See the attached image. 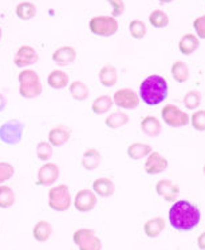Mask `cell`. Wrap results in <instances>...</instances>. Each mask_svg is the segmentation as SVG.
Returning <instances> with one entry per match:
<instances>
[{
    "label": "cell",
    "instance_id": "obj_1",
    "mask_svg": "<svg viewBox=\"0 0 205 250\" xmlns=\"http://www.w3.org/2000/svg\"><path fill=\"white\" fill-rule=\"evenodd\" d=\"M201 213L199 208L186 199L176 201L169 210V222L179 231H189L200 224Z\"/></svg>",
    "mask_w": 205,
    "mask_h": 250
},
{
    "label": "cell",
    "instance_id": "obj_32",
    "mask_svg": "<svg viewBox=\"0 0 205 250\" xmlns=\"http://www.w3.org/2000/svg\"><path fill=\"white\" fill-rule=\"evenodd\" d=\"M15 204V193L10 186L0 185V209H8Z\"/></svg>",
    "mask_w": 205,
    "mask_h": 250
},
{
    "label": "cell",
    "instance_id": "obj_43",
    "mask_svg": "<svg viewBox=\"0 0 205 250\" xmlns=\"http://www.w3.org/2000/svg\"><path fill=\"white\" fill-rule=\"evenodd\" d=\"M1 36H3V31H1V27H0V41H1Z\"/></svg>",
    "mask_w": 205,
    "mask_h": 250
},
{
    "label": "cell",
    "instance_id": "obj_23",
    "mask_svg": "<svg viewBox=\"0 0 205 250\" xmlns=\"http://www.w3.org/2000/svg\"><path fill=\"white\" fill-rule=\"evenodd\" d=\"M99 82L103 87H113L118 82V71L117 68L112 64H106L101 68V71L98 74Z\"/></svg>",
    "mask_w": 205,
    "mask_h": 250
},
{
    "label": "cell",
    "instance_id": "obj_8",
    "mask_svg": "<svg viewBox=\"0 0 205 250\" xmlns=\"http://www.w3.org/2000/svg\"><path fill=\"white\" fill-rule=\"evenodd\" d=\"M72 240L77 244L79 250H101L102 242L95 234V230L92 229H78Z\"/></svg>",
    "mask_w": 205,
    "mask_h": 250
},
{
    "label": "cell",
    "instance_id": "obj_37",
    "mask_svg": "<svg viewBox=\"0 0 205 250\" xmlns=\"http://www.w3.org/2000/svg\"><path fill=\"white\" fill-rule=\"evenodd\" d=\"M15 167L8 162H0V185L14 177Z\"/></svg>",
    "mask_w": 205,
    "mask_h": 250
},
{
    "label": "cell",
    "instance_id": "obj_7",
    "mask_svg": "<svg viewBox=\"0 0 205 250\" xmlns=\"http://www.w3.org/2000/svg\"><path fill=\"white\" fill-rule=\"evenodd\" d=\"M161 117L168 126L173 128L185 127L190 123L189 115L175 104H166L161 111Z\"/></svg>",
    "mask_w": 205,
    "mask_h": 250
},
{
    "label": "cell",
    "instance_id": "obj_31",
    "mask_svg": "<svg viewBox=\"0 0 205 250\" xmlns=\"http://www.w3.org/2000/svg\"><path fill=\"white\" fill-rule=\"evenodd\" d=\"M68 91L71 94V97L75 99V101H85L89 98V88L88 86L85 84L81 81H75V82L70 83L68 86Z\"/></svg>",
    "mask_w": 205,
    "mask_h": 250
},
{
    "label": "cell",
    "instance_id": "obj_4",
    "mask_svg": "<svg viewBox=\"0 0 205 250\" xmlns=\"http://www.w3.org/2000/svg\"><path fill=\"white\" fill-rule=\"evenodd\" d=\"M118 28H119V24L114 16H94L89 21V30L97 36H103V38L113 36L114 34H117Z\"/></svg>",
    "mask_w": 205,
    "mask_h": 250
},
{
    "label": "cell",
    "instance_id": "obj_9",
    "mask_svg": "<svg viewBox=\"0 0 205 250\" xmlns=\"http://www.w3.org/2000/svg\"><path fill=\"white\" fill-rule=\"evenodd\" d=\"M113 103L122 110H134L139 106V97L132 88H121L114 92Z\"/></svg>",
    "mask_w": 205,
    "mask_h": 250
},
{
    "label": "cell",
    "instance_id": "obj_22",
    "mask_svg": "<svg viewBox=\"0 0 205 250\" xmlns=\"http://www.w3.org/2000/svg\"><path fill=\"white\" fill-rule=\"evenodd\" d=\"M102 162V155L98 151L97 148H89L82 155V166L88 171H92L95 168L99 167V165Z\"/></svg>",
    "mask_w": 205,
    "mask_h": 250
},
{
    "label": "cell",
    "instance_id": "obj_6",
    "mask_svg": "<svg viewBox=\"0 0 205 250\" xmlns=\"http://www.w3.org/2000/svg\"><path fill=\"white\" fill-rule=\"evenodd\" d=\"M24 125L18 119H11L0 126V141L5 145H18L23 138Z\"/></svg>",
    "mask_w": 205,
    "mask_h": 250
},
{
    "label": "cell",
    "instance_id": "obj_38",
    "mask_svg": "<svg viewBox=\"0 0 205 250\" xmlns=\"http://www.w3.org/2000/svg\"><path fill=\"white\" fill-rule=\"evenodd\" d=\"M193 28L199 39H205V15L196 18L193 21Z\"/></svg>",
    "mask_w": 205,
    "mask_h": 250
},
{
    "label": "cell",
    "instance_id": "obj_16",
    "mask_svg": "<svg viewBox=\"0 0 205 250\" xmlns=\"http://www.w3.org/2000/svg\"><path fill=\"white\" fill-rule=\"evenodd\" d=\"M71 134V127L65 126V125H59L57 127H54L50 130V133H48V142L51 143L54 147H61L65 143L68 142Z\"/></svg>",
    "mask_w": 205,
    "mask_h": 250
},
{
    "label": "cell",
    "instance_id": "obj_14",
    "mask_svg": "<svg viewBox=\"0 0 205 250\" xmlns=\"http://www.w3.org/2000/svg\"><path fill=\"white\" fill-rule=\"evenodd\" d=\"M156 193L159 197H162L165 201L172 202V201H176L179 197L180 188L179 185L172 182L170 179H161L156 184Z\"/></svg>",
    "mask_w": 205,
    "mask_h": 250
},
{
    "label": "cell",
    "instance_id": "obj_11",
    "mask_svg": "<svg viewBox=\"0 0 205 250\" xmlns=\"http://www.w3.org/2000/svg\"><path fill=\"white\" fill-rule=\"evenodd\" d=\"M98 204L97 194L92 190L83 189L81 191H78L74 199V206L78 211L81 213H89L95 209V206Z\"/></svg>",
    "mask_w": 205,
    "mask_h": 250
},
{
    "label": "cell",
    "instance_id": "obj_21",
    "mask_svg": "<svg viewBox=\"0 0 205 250\" xmlns=\"http://www.w3.org/2000/svg\"><path fill=\"white\" fill-rule=\"evenodd\" d=\"M54 233V228L48 221H39L36 222L34 229H32V235L38 242H46L51 238Z\"/></svg>",
    "mask_w": 205,
    "mask_h": 250
},
{
    "label": "cell",
    "instance_id": "obj_5",
    "mask_svg": "<svg viewBox=\"0 0 205 250\" xmlns=\"http://www.w3.org/2000/svg\"><path fill=\"white\" fill-rule=\"evenodd\" d=\"M71 205L72 198L67 185H58L48 191V206L54 211H67Z\"/></svg>",
    "mask_w": 205,
    "mask_h": 250
},
{
    "label": "cell",
    "instance_id": "obj_29",
    "mask_svg": "<svg viewBox=\"0 0 205 250\" xmlns=\"http://www.w3.org/2000/svg\"><path fill=\"white\" fill-rule=\"evenodd\" d=\"M16 16L22 21H30L36 16V7L30 1H22L16 5Z\"/></svg>",
    "mask_w": 205,
    "mask_h": 250
},
{
    "label": "cell",
    "instance_id": "obj_20",
    "mask_svg": "<svg viewBox=\"0 0 205 250\" xmlns=\"http://www.w3.org/2000/svg\"><path fill=\"white\" fill-rule=\"evenodd\" d=\"M166 228V222L164 218L161 217H154L152 220H149L145 222L144 225V231L146 237L149 238H157Z\"/></svg>",
    "mask_w": 205,
    "mask_h": 250
},
{
    "label": "cell",
    "instance_id": "obj_41",
    "mask_svg": "<svg viewBox=\"0 0 205 250\" xmlns=\"http://www.w3.org/2000/svg\"><path fill=\"white\" fill-rule=\"evenodd\" d=\"M5 107H7V99H5V97L0 92V112L4 111Z\"/></svg>",
    "mask_w": 205,
    "mask_h": 250
},
{
    "label": "cell",
    "instance_id": "obj_34",
    "mask_svg": "<svg viewBox=\"0 0 205 250\" xmlns=\"http://www.w3.org/2000/svg\"><path fill=\"white\" fill-rule=\"evenodd\" d=\"M129 31H130V35L133 36L134 39H138L139 41V39H144L145 36H146L148 28H146V24H145L144 21L134 19L129 24Z\"/></svg>",
    "mask_w": 205,
    "mask_h": 250
},
{
    "label": "cell",
    "instance_id": "obj_19",
    "mask_svg": "<svg viewBox=\"0 0 205 250\" xmlns=\"http://www.w3.org/2000/svg\"><path fill=\"white\" fill-rule=\"evenodd\" d=\"M200 47V39L193 34H185L179 42V51L182 55H192Z\"/></svg>",
    "mask_w": 205,
    "mask_h": 250
},
{
    "label": "cell",
    "instance_id": "obj_40",
    "mask_svg": "<svg viewBox=\"0 0 205 250\" xmlns=\"http://www.w3.org/2000/svg\"><path fill=\"white\" fill-rule=\"evenodd\" d=\"M197 246H199L200 250H205V231L203 234L199 235V238H197Z\"/></svg>",
    "mask_w": 205,
    "mask_h": 250
},
{
    "label": "cell",
    "instance_id": "obj_44",
    "mask_svg": "<svg viewBox=\"0 0 205 250\" xmlns=\"http://www.w3.org/2000/svg\"><path fill=\"white\" fill-rule=\"evenodd\" d=\"M203 173H204V175H205V165H204V167H203Z\"/></svg>",
    "mask_w": 205,
    "mask_h": 250
},
{
    "label": "cell",
    "instance_id": "obj_17",
    "mask_svg": "<svg viewBox=\"0 0 205 250\" xmlns=\"http://www.w3.org/2000/svg\"><path fill=\"white\" fill-rule=\"evenodd\" d=\"M141 130L145 135H148L150 138H156L162 133V123L157 117L148 115L141 121Z\"/></svg>",
    "mask_w": 205,
    "mask_h": 250
},
{
    "label": "cell",
    "instance_id": "obj_42",
    "mask_svg": "<svg viewBox=\"0 0 205 250\" xmlns=\"http://www.w3.org/2000/svg\"><path fill=\"white\" fill-rule=\"evenodd\" d=\"M159 3H162V4H169L172 1H175V0H159Z\"/></svg>",
    "mask_w": 205,
    "mask_h": 250
},
{
    "label": "cell",
    "instance_id": "obj_26",
    "mask_svg": "<svg viewBox=\"0 0 205 250\" xmlns=\"http://www.w3.org/2000/svg\"><path fill=\"white\" fill-rule=\"evenodd\" d=\"M129 123V115L125 111H115L112 112L110 115L106 117L105 119V125L112 130H117V128L123 127L125 125Z\"/></svg>",
    "mask_w": 205,
    "mask_h": 250
},
{
    "label": "cell",
    "instance_id": "obj_28",
    "mask_svg": "<svg viewBox=\"0 0 205 250\" xmlns=\"http://www.w3.org/2000/svg\"><path fill=\"white\" fill-rule=\"evenodd\" d=\"M172 77L177 83H185L189 79V67L185 64L184 62L176 61L172 64Z\"/></svg>",
    "mask_w": 205,
    "mask_h": 250
},
{
    "label": "cell",
    "instance_id": "obj_18",
    "mask_svg": "<svg viewBox=\"0 0 205 250\" xmlns=\"http://www.w3.org/2000/svg\"><path fill=\"white\" fill-rule=\"evenodd\" d=\"M92 191L102 198H109L115 191V185L110 178H98L92 182Z\"/></svg>",
    "mask_w": 205,
    "mask_h": 250
},
{
    "label": "cell",
    "instance_id": "obj_12",
    "mask_svg": "<svg viewBox=\"0 0 205 250\" xmlns=\"http://www.w3.org/2000/svg\"><path fill=\"white\" fill-rule=\"evenodd\" d=\"M39 61V55L34 47L31 46H22L18 51H16L15 56H14V63L18 68H27V67L34 66L35 63Z\"/></svg>",
    "mask_w": 205,
    "mask_h": 250
},
{
    "label": "cell",
    "instance_id": "obj_2",
    "mask_svg": "<svg viewBox=\"0 0 205 250\" xmlns=\"http://www.w3.org/2000/svg\"><path fill=\"white\" fill-rule=\"evenodd\" d=\"M168 82L161 75H149L139 86V98L150 107L161 104L168 98Z\"/></svg>",
    "mask_w": 205,
    "mask_h": 250
},
{
    "label": "cell",
    "instance_id": "obj_35",
    "mask_svg": "<svg viewBox=\"0 0 205 250\" xmlns=\"http://www.w3.org/2000/svg\"><path fill=\"white\" fill-rule=\"evenodd\" d=\"M184 104L188 110H196L201 104V95L199 91L186 92L184 97Z\"/></svg>",
    "mask_w": 205,
    "mask_h": 250
},
{
    "label": "cell",
    "instance_id": "obj_27",
    "mask_svg": "<svg viewBox=\"0 0 205 250\" xmlns=\"http://www.w3.org/2000/svg\"><path fill=\"white\" fill-rule=\"evenodd\" d=\"M113 104V98L109 97V95H101L97 99H94V102L91 104V110L97 115H103V114H106V112L112 110Z\"/></svg>",
    "mask_w": 205,
    "mask_h": 250
},
{
    "label": "cell",
    "instance_id": "obj_3",
    "mask_svg": "<svg viewBox=\"0 0 205 250\" xmlns=\"http://www.w3.org/2000/svg\"><path fill=\"white\" fill-rule=\"evenodd\" d=\"M19 82V94L26 99H34L42 94L41 78L34 70H23L18 75Z\"/></svg>",
    "mask_w": 205,
    "mask_h": 250
},
{
    "label": "cell",
    "instance_id": "obj_30",
    "mask_svg": "<svg viewBox=\"0 0 205 250\" xmlns=\"http://www.w3.org/2000/svg\"><path fill=\"white\" fill-rule=\"evenodd\" d=\"M149 21H150V24L154 27V28H165V27H168L169 24V16L168 14L162 10H154L150 12V15H149Z\"/></svg>",
    "mask_w": 205,
    "mask_h": 250
},
{
    "label": "cell",
    "instance_id": "obj_39",
    "mask_svg": "<svg viewBox=\"0 0 205 250\" xmlns=\"http://www.w3.org/2000/svg\"><path fill=\"white\" fill-rule=\"evenodd\" d=\"M106 1L112 7V14H113L114 18L123 15V12H125V3H123V0H106Z\"/></svg>",
    "mask_w": 205,
    "mask_h": 250
},
{
    "label": "cell",
    "instance_id": "obj_33",
    "mask_svg": "<svg viewBox=\"0 0 205 250\" xmlns=\"http://www.w3.org/2000/svg\"><path fill=\"white\" fill-rule=\"evenodd\" d=\"M52 146L50 142H46V141H43V142H39L36 145V157L39 161L42 162H48L52 157V153H54V150H52Z\"/></svg>",
    "mask_w": 205,
    "mask_h": 250
},
{
    "label": "cell",
    "instance_id": "obj_36",
    "mask_svg": "<svg viewBox=\"0 0 205 250\" xmlns=\"http://www.w3.org/2000/svg\"><path fill=\"white\" fill-rule=\"evenodd\" d=\"M190 123L196 131H205V110H197L193 112V115L190 117Z\"/></svg>",
    "mask_w": 205,
    "mask_h": 250
},
{
    "label": "cell",
    "instance_id": "obj_15",
    "mask_svg": "<svg viewBox=\"0 0 205 250\" xmlns=\"http://www.w3.org/2000/svg\"><path fill=\"white\" fill-rule=\"evenodd\" d=\"M75 59H77V51H75L74 47L70 46L59 47L52 54V61L59 67L71 66L72 63L75 62Z\"/></svg>",
    "mask_w": 205,
    "mask_h": 250
},
{
    "label": "cell",
    "instance_id": "obj_24",
    "mask_svg": "<svg viewBox=\"0 0 205 250\" xmlns=\"http://www.w3.org/2000/svg\"><path fill=\"white\" fill-rule=\"evenodd\" d=\"M47 83L48 86L54 88V90H62L65 87L68 86L70 83V78L65 71L61 70H55V71L50 72V75L47 78Z\"/></svg>",
    "mask_w": 205,
    "mask_h": 250
},
{
    "label": "cell",
    "instance_id": "obj_25",
    "mask_svg": "<svg viewBox=\"0 0 205 250\" xmlns=\"http://www.w3.org/2000/svg\"><path fill=\"white\" fill-rule=\"evenodd\" d=\"M152 151H153V150H152V146L148 145V143L142 142H134L128 147L129 158L134 159V161L146 158Z\"/></svg>",
    "mask_w": 205,
    "mask_h": 250
},
{
    "label": "cell",
    "instance_id": "obj_10",
    "mask_svg": "<svg viewBox=\"0 0 205 250\" xmlns=\"http://www.w3.org/2000/svg\"><path fill=\"white\" fill-rule=\"evenodd\" d=\"M59 178V166L52 162H46L38 170L36 185L39 186H52Z\"/></svg>",
    "mask_w": 205,
    "mask_h": 250
},
{
    "label": "cell",
    "instance_id": "obj_13",
    "mask_svg": "<svg viewBox=\"0 0 205 250\" xmlns=\"http://www.w3.org/2000/svg\"><path fill=\"white\" fill-rule=\"evenodd\" d=\"M168 166H169V162L164 155H161L157 151H152L145 161V173L149 175H157V174L166 171Z\"/></svg>",
    "mask_w": 205,
    "mask_h": 250
}]
</instances>
